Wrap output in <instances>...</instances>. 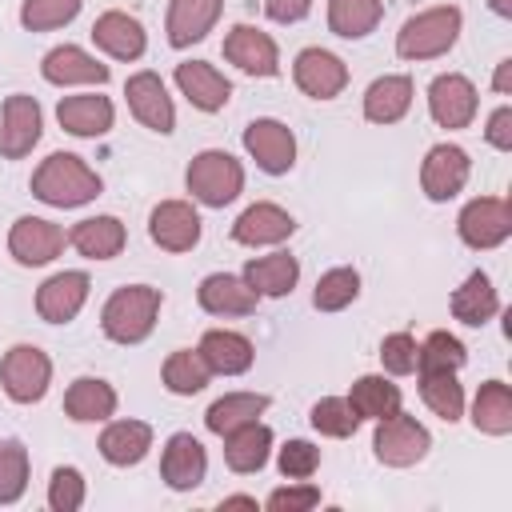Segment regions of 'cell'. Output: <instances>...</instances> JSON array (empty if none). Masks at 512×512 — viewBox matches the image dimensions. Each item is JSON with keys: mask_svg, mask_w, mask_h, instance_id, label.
<instances>
[{"mask_svg": "<svg viewBox=\"0 0 512 512\" xmlns=\"http://www.w3.org/2000/svg\"><path fill=\"white\" fill-rule=\"evenodd\" d=\"M0 384L8 392V400L16 404H36L44 400L48 384H52V360L48 352H40L36 344H12L0 360Z\"/></svg>", "mask_w": 512, "mask_h": 512, "instance_id": "6", "label": "cell"}, {"mask_svg": "<svg viewBox=\"0 0 512 512\" xmlns=\"http://www.w3.org/2000/svg\"><path fill=\"white\" fill-rule=\"evenodd\" d=\"M244 280L260 292V296H288L300 280V260L288 252H272V256H252L244 264Z\"/></svg>", "mask_w": 512, "mask_h": 512, "instance_id": "33", "label": "cell"}, {"mask_svg": "<svg viewBox=\"0 0 512 512\" xmlns=\"http://www.w3.org/2000/svg\"><path fill=\"white\" fill-rule=\"evenodd\" d=\"M280 476H288V480H308V476H316V468H320V448L312 444V440H288L284 448H280Z\"/></svg>", "mask_w": 512, "mask_h": 512, "instance_id": "47", "label": "cell"}, {"mask_svg": "<svg viewBox=\"0 0 512 512\" xmlns=\"http://www.w3.org/2000/svg\"><path fill=\"white\" fill-rule=\"evenodd\" d=\"M44 132V112L36 104V96L12 92L0 108V156L4 160H24Z\"/></svg>", "mask_w": 512, "mask_h": 512, "instance_id": "8", "label": "cell"}, {"mask_svg": "<svg viewBox=\"0 0 512 512\" xmlns=\"http://www.w3.org/2000/svg\"><path fill=\"white\" fill-rule=\"evenodd\" d=\"M80 504H84V476H80V468H72V464L52 468V480H48V508H52V512H76Z\"/></svg>", "mask_w": 512, "mask_h": 512, "instance_id": "46", "label": "cell"}, {"mask_svg": "<svg viewBox=\"0 0 512 512\" xmlns=\"http://www.w3.org/2000/svg\"><path fill=\"white\" fill-rule=\"evenodd\" d=\"M472 424L484 436H508L512 432V388L504 380H484L472 400Z\"/></svg>", "mask_w": 512, "mask_h": 512, "instance_id": "35", "label": "cell"}, {"mask_svg": "<svg viewBox=\"0 0 512 512\" xmlns=\"http://www.w3.org/2000/svg\"><path fill=\"white\" fill-rule=\"evenodd\" d=\"M360 296V272L340 264V268H328L320 280H316V292H312V304L320 312H340L348 308L352 300Z\"/></svg>", "mask_w": 512, "mask_h": 512, "instance_id": "40", "label": "cell"}, {"mask_svg": "<svg viewBox=\"0 0 512 512\" xmlns=\"http://www.w3.org/2000/svg\"><path fill=\"white\" fill-rule=\"evenodd\" d=\"M292 80L312 100H332L348 88V64L328 48H304L292 60Z\"/></svg>", "mask_w": 512, "mask_h": 512, "instance_id": "11", "label": "cell"}, {"mask_svg": "<svg viewBox=\"0 0 512 512\" xmlns=\"http://www.w3.org/2000/svg\"><path fill=\"white\" fill-rule=\"evenodd\" d=\"M160 476L172 492H192L204 484L208 476V452L192 432H176L168 436L164 452H160Z\"/></svg>", "mask_w": 512, "mask_h": 512, "instance_id": "16", "label": "cell"}, {"mask_svg": "<svg viewBox=\"0 0 512 512\" xmlns=\"http://www.w3.org/2000/svg\"><path fill=\"white\" fill-rule=\"evenodd\" d=\"M164 388L168 392H176V396H196V392H204L208 388V380H212V368L204 364V356H200V348H176L168 360H164Z\"/></svg>", "mask_w": 512, "mask_h": 512, "instance_id": "37", "label": "cell"}, {"mask_svg": "<svg viewBox=\"0 0 512 512\" xmlns=\"http://www.w3.org/2000/svg\"><path fill=\"white\" fill-rule=\"evenodd\" d=\"M196 348H200L204 364L212 368V376H240L256 360L252 340L244 332H232V328H208Z\"/></svg>", "mask_w": 512, "mask_h": 512, "instance_id": "26", "label": "cell"}, {"mask_svg": "<svg viewBox=\"0 0 512 512\" xmlns=\"http://www.w3.org/2000/svg\"><path fill=\"white\" fill-rule=\"evenodd\" d=\"M160 304H164L160 288H152V284H124V288H116L104 300L100 328H104V336L112 344H140V340L152 336Z\"/></svg>", "mask_w": 512, "mask_h": 512, "instance_id": "2", "label": "cell"}, {"mask_svg": "<svg viewBox=\"0 0 512 512\" xmlns=\"http://www.w3.org/2000/svg\"><path fill=\"white\" fill-rule=\"evenodd\" d=\"M152 448V424L144 420H112L104 432H100V456L116 468H128V464H140Z\"/></svg>", "mask_w": 512, "mask_h": 512, "instance_id": "31", "label": "cell"}, {"mask_svg": "<svg viewBox=\"0 0 512 512\" xmlns=\"http://www.w3.org/2000/svg\"><path fill=\"white\" fill-rule=\"evenodd\" d=\"M196 300H200V308H204V312H212V316H248V312H256L260 292H256L244 276L212 272V276H204V280H200Z\"/></svg>", "mask_w": 512, "mask_h": 512, "instance_id": "22", "label": "cell"}, {"mask_svg": "<svg viewBox=\"0 0 512 512\" xmlns=\"http://www.w3.org/2000/svg\"><path fill=\"white\" fill-rule=\"evenodd\" d=\"M412 92H416L412 76H404V72H388V76L372 80L364 92V120H372V124L404 120V112L412 108Z\"/></svg>", "mask_w": 512, "mask_h": 512, "instance_id": "28", "label": "cell"}, {"mask_svg": "<svg viewBox=\"0 0 512 512\" xmlns=\"http://www.w3.org/2000/svg\"><path fill=\"white\" fill-rule=\"evenodd\" d=\"M100 192H104L100 172L88 168L84 156H76V152H52L32 172V196L44 200L48 208H80V204L96 200Z\"/></svg>", "mask_w": 512, "mask_h": 512, "instance_id": "1", "label": "cell"}, {"mask_svg": "<svg viewBox=\"0 0 512 512\" xmlns=\"http://www.w3.org/2000/svg\"><path fill=\"white\" fill-rule=\"evenodd\" d=\"M92 40L100 52H108L112 60H140L144 48H148V36H144V24L120 8H108L96 16L92 24Z\"/></svg>", "mask_w": 512, "mask_h": 512, "instance_id": "23", "label": "cell"}, {"mask_svg": "<svg viewBox=\"0 0 512 512\" xmlns=\"http://www.w3.org/2000/svg\"><path fill=\"white\" fill-rule=\"evenodd\" d=\"M468 172H472V160L460 144H436V148H428V156L420 164V188L428 200L444 204L468 184Z\"/></svg>", "mask_w": 512, "mask_h": 512, "instance_id": "13", "label": "cell"}, {"mask_svg": "<svg viewBox=\"0 0 512 512\" xmlns=\"http://www.w3.org/2000/svg\"><path fill=\"white\" fill-rule=\"evenodd\" d=\"M500 312V296L484 272H468L464 284L452 292V316L468 328H484Z\"/></svg>", "mask_w": 512, "mask_h": 512, "instance_id": "32", "label": "cell"}, {"mask_svg": "<svg viewBox=\"0 0 512 512\" xmlns=\"http://www.w3.org/2000/svg\"><path fill=\"white\" fill-rule=\"evenodd\" d=\"M308 8H312V0H264L268 20H276V24H296L308 16Z\"/></svg>", "mask_w": 512, "mask_h": 512, "instance_id": "50", "label": "cell"}, {"mask_svg": "<svg viewBox=\"0 0 512 512\" xmlns=\"http://www.w3.org/2000/svg\"><path fill=\"white\" fill-rule=\"evenodd\" d=\"M484 140H488L492 148H500V152H512V104H500V108L488 116Z\"/></svg>", "mask_w": 512, "mask_h": 512, "instance_id": "49", "label": "cell"}, {"mask_svg": "<svg viewBox=\"0 0 512 512\" xmlns=\"http://www.w3.org/2000/svg\"><path fill=\"white\" fill-rule=\"evenodd\" d=\"M460 8L456 4H436V8H424L416 16H408L396 32V56L400 60H436L444 56L456 36H460Z\"/></svg>", "mask_w": 512, "mask_h": 512, "instance_id": "3", "label": "cell"}, {"mask_svg": "<svg viewBox=\"0 0 512 512\" xmlns=\"http://www.w3.org/2000/svg\"><path fill=\"white\" fill-rule=\"evenodd\" d=\"M272 456V428L264 420H248L232 432H224V464L240 476L260 472Z\"/></svg>", "mask_w": 512, "mask_h": 512, "instance_id": "27", "label": "cell"}, {"mask_svg": "<svg viewBox=\"0 0 512 512\" xmlns=\"http://www.w3.org/2000/svg\"><path fill=\"white\" fill-rule=\"evenodd\" d=\"M88 288H92V280H88V272H80V268H68V272L48 276V280L36 288V312H40V320H48V324H68V320H76V312H80L84 300H88Z\"/></svg>", "mask_w": 512, "mask_h": 512, "instance_id": "18", "label": "cell"}, {"mask_svg": "<svg viewBox=\"0 0 512 512\" xmlns=\"http://www.w3.org/2000/svg\"><path fill=\"white\" fill-rule=\"evenodd\" d=\"M176 88L200 112H220L232 100L228 76L216 64H208V60H184V64H176Z\"/></svg>", "mask_w": 512, "mask_h": 512, "instance_id": "21", "label": "cell"}, {"mask_svg": "<svg viewBox=\"0 0 512 512\" xmlns=\"http://www.w3.org/2000/svg\"><path fill=\"white\" fill-rule=\"evenodd\" d=\"M220 508H256V496H224Z\"/></svg>", "mask_w": 512, "mask_h": 512, "instance_id": "52", "label": "cell"}, {"mask_svg": "<svg viewBox=\"0 0 512 512\" xmlns=\"http://www.w3.org/2000/svg\"><path fill=\"white\" fill-rule=\"evenodd\" d=\"M268 404L272 400L264 392H228V396H220V400L208 404L204 428L216 432V436H224V432H232V428H240L248 420H260L268 412Z\"/></svg>", "mask_w": 512, "mask_h": 512, "instance_id": "34", "label": "cell"}, {"mask_svg": "<svg viewBox=\"0 0 512 512\" xmlns=\"http://www.w3.org/2000/svg\"><path fill=\"white\" fill-rule=\"evenodd\" d=\"M84 0H24L20 4V24L28 32H52V28H64L76 20Z\"/></svg>", "mask_w": 512, "mask_h": 512, "instance_id": "44", "label": "cell"}, {"mask_svg": "<svg viewBox=\"0 0 512 512\" xmlns=\"http://www.w3.org/2000/svg\"><path fill=\"white\" fill-rule=\"evenodd\" d=\"M244 152L256 160L260 172L284 176L296 164V136H292L288 124H280L272 116H260L244 128Z\"/></svg>", "mask_w": 512, "mask_h": 512, "instance_id": "9", "label": "cell"}, {"mask_svg": "<svg viewBox=\"0 0 512 512\" xmlns=\"http://www.w3.org/2000/svg\"><path fill=\"white\" fill-rule=\"evenodd\" d=\"M456 232L476 252L500 248L512 236V208H508V200L504 196H476V200H468L460 208V216H456Z\"/></svg>", "mask_w": 512, "mask_h": 512, "instance_id": "7", "label": "cell"}, {"mask_svg": "<svg viewBox=\"0 0 512 512\" xmlns=\"http://www.w3.org/2000/svg\"><path fill=\"white\" fill-rule=\"evenodd\" d=\"M292 232H296L292 212H284V208L272 204V200H256V204H248V208L236 216V224H232V240H236V244H248V248L284 244Z\"/></svg>", "mask_w": 512, "mask_h": 512, "instance_id": "19", "label": "cell"}, {"mask_svg": "<svg viewBox=\"0 0 512 512\" xmlns=\"http://www.w3.org/2000/svg\"><path fill=\"white\" fill-rule=\"evenodd\" d=\"M308 420H312V428L320 436H332V440H348L360 428V416L348 404V396H324V400H316L312 412H308Z\"/></svg>", "mask_w": 512, "mask_h": 512, "instance_id": "42", "label": "cell"}, {"mask_svg": "<svg viewBox=\"0 0 512 512\" xmlns=\"http://www.w3.org/2000/svg\"><path fill=\"white\" fill-rule=\"evenodd\" d=\"M124 96H128V108H132V116L148 128V132H160V136H168L172 128H176V108H172V96H168V88H164V80L156 76V72H136V76H128V84H124Z\"/></svg>", "mask_w": 512, "mask_h": 512, "instance_id": "14", "label": "cell"}, {"mask_svg": "<svg viewBox=\"0 0 512 512\" xmlns=\"http://www.w3.org/2000/svg\"><path fill=\"white\" fill-rule=\"evenodd\" d=\"M28 488V448L20 440H0V504H16Z\"/></svg>", "mask_w": 512, "mask_h": 512, "instance_id": "43", "label": "cell"}, {"mask_svg": "<svg viewBox=\"0 0 512 512\" xmlns=\"http://www.w3.org/2000/svg\"><path fill=\"white\" fill-rule=\"evenodd\" d=\"M68 244L88 260H112L128 244V232H124V224L116 216H88V220L72 224Z\"/></svg>", "mask_w": 512, "mask_h": 512, "instance_id": "29", "label": "cell"}, {"mask_svg": "<svg viewBox=\"0 0 512 512\" xmlns=\"http://www.w3.org/2000/svg\"><path fill=\"white\" fill-rule=\"evenodd\" d=\"M476 108H480L476 84L464 72H440L428 84V112L440 128H468Z\"/></svg>", "mask_w": 512, "mask_h": 512, "instance_id": "12", "label": "cell"}, {"mask_svg": "<svg viewBox=\"0 0 512 512\" xmlns=\"http://www.w3.org/2000/svg\"><path fill=\"white\" fill-rule=\"evenodd\" d=\"M224 12V0H172L168 4V20H164V32H168V44L172 48H192L200 44L216 20Z\"/></svg>", "mask_w": 512, "mask_h": 512, "instance_id": "24", "label": "cell"}, {"mask_svg": "<svg viewBox=\"0 0 512 512\" xmlns=\"http://www.w3.org/2000/svg\"><path fill=\"white\" fill-rule=\"evenodd\" d=\"M224 60L236 64L248 76H276L280 72V48L264 28L252 24H236L224 36Z\"/></svg>", "mask_w": 512, "mask_h": 512, "instance_id": "17", "label": "cell"}, {"mask_svg": "<svg viewBox=\"0 0 512 512\" xmlns=\"http://www.w3.org/2000/svg\"><path fill=\"white\" fill-rule=\"evenodd\" d=\"M316 504H320V488L308 484V480L284 484V488L268 492V500H264L268 512H308V508H316Z\"/></svg>", "mask_w": 512, "mask_h": 512, "instance_id": "48", "label": "cell"}, {"mask_svg": "<svg viewBox=\"0 0 512 512\" xmlns=\"http://www.w3.org/2000/svg\"><path fill=\"white\" fill-rule=\"evenodd\" d=\"M40 76L56 88H72V84H108L112 68L100 64L96 56H88L80 44H56L52 52H44Z\"/></svg>", "mask_w": 512, "mask_h": 512, "instance_id": "20", "label": "cell"}, {"mask_svg": "<svg viewBox=\"0 0 512 512\" xmlns=\"http://www.w3.org/2000/svg\"><path fill=\"white\" fill-rule=\"evenodd\" d=\"M68 236L60 224L44 220V216H20L12 228H8V252L16 264L24 268H40V264H52L60 252H64Z\"/></svg>", "mask_w": 512, "mask_h": 512, "instance_id": "10", "label": "cell"}, {"mask_svg": "<svg viewBox=\"0 0 512 512\" xmlns=\"http://www.w3.org/2000/svg\"><path fill=\"white\" fill-rule=\"evenodd\" d=\"M428 448H432V436H428V428L416 416H408V412L396 408L392 416L376 420L372 452H376L380 464H388V468H412V464H420L428 456Z\"/></svg>", "mask_w": 512, "mask_h": 512, "instance_id": "5", "label": "cell"}, {"mask_svg": "<svg viewBox=\"0 0 512 512\" xmlns=\"http://www.w3.org/2000/svg\"><path fill=\"white\" fill-rule=\"evenodd\" d=\"M56 120L64 132L72 136H84V140H96L104 132H112V120H116V108L108 96H96V92H84V96H64L56 104Z\"/></svg>", "mask_w": 512, "mask_h": 512, "instance_id": "25", "label": "cell"}, {"mask_svg": "<svg viewBox=\"0 0 512 512\" xmlns=\"http://www.w3.org/2000/svg\"><path fill=\"white\" fill-rule=\"evenodd\" d=\"M184 184H188L196 204L224 208L244 192V164L224 148H204V152L192 156V164L184 172Z\"/></svg>", "mask_w": 512, "mask_h": 512, "instance_id": "4", "label": "cell"}, {"mask_svg": "<svg viewBox=\"0 0 512 512\" xmlns=\"http://www.w3.org/2000/svg\"><path fill=\"white\" fill-rule=\"evenodd\" d=\"M200 212L188 200H160L148 216V236L164 252H192L200 244Z\"/></svg>", "mask_w": 512, "mask_h": 512, "instance_id": "15", "label": "cell"}, {"mask_svg": "<svg viewBox=\"0 0 512 512\" xmlns=\"http://www.w3.org/2000/svg\"><path fill=\"white\" fill-rule=\"evenodd\" d=\"M348 404L356 408L360 420H384V416H392V412L400 408V388H396L392 380L368 372V376H360V380L352 384Z\"/></svg>", "mask_w": 512, "mask_h": 512, "instance_id": "38", "label": "cell"}, {"mask_svg": "<svg viewBox=\"0 0 512 512\" xmlns=\"http://www.w3.org/2000/svg\"><path fill=\"white\" fill-rule=\"evenodd\" d=\"M464 360H468L464 344L452 332L436 328V332H428L420 340V364H416V372H460Z\"/></svg>", "mask_w": 512, "mask_h": 512, "instance_id": "41", "label": "cell"}, {"mask_svg": "<svg viewBox=\"0 0 512 512\" xmlns=\"http://www.w3.org/2000/svg\"><path fill=\"white\" fill-rule=\"evenodd\" d=\"M492 88L500 92V96H512V60L504 56L500 64H496V76H492Z\"/></svg>", "mask_w": 512, "mask_h": 512, "instance_id": "51", "label": "cell"}, {"mask_svg": "<svg viewBox=\"0 0 512 512\" xmlns=\"http://www.w3.org/2000/svg\"><path fill=\"white\" fill-rule=\"evenodd\" d=\"M384 16V0H328V28L344 40H364L376 32Z\"/></svg>", "mask_w": 512, "mask_h": 512, "instance_id": "36", "label": "cell"}, {"mask_svg": "<svg viewBox=\"0 0 512 512\" xmlns=\"http://www.w3.org/2000/svg\"><path fill=\"white\" fill-rule=\"evenodd\" d=\"M64 412L68 420L76 424H96V420H108L116 412V388L100 376H80L68 384L64 392Z\"/></svg>", "mask_w": 512, "mask_h": 512, "instance_id": "30", "label": "cell"}, {"mask_svg": "<svg viewBox=\"0 0 512 512\" xmlns=\"http://www.w3.org/2000/svg\"><path fill=\"white\" fill-rule=\"evenodd\" d=\"M380 364H384V372H392V376H412L416 364H420V344H416V336H412V332H388V336L380 340Z\"/></svg>", "mask_w": 512, "mask_h": 512, "instance_id": "45", "label": "cell"}, {"mask_svg": "<svg viewBox=\"0 0 512 512\" xmlns=\"http://www.w3.org/2000/svg\"><path fill=\"white\" fill-rule=\"evenodd\" d=\"M420 396L444 424H456L464 416V388L456 372H420Z\"/></svg>", "mask_w": 512, "mask_h": 512, "instance_id": "39", "label": "cell"}, {"mask_svg": "<svg viewBox=\"0 0 512 512\" xmlns=\"http://www.w3.org/2000/svg\"><path fill=\"white\" fill-rule=\"evenodd\" d=\"M488 8H492L496 16H504V20H512V0H488Z\"/></svg>", "mask_w": 512, "mask_h": 512, "instance_id": "53", "label": "cell"}]
</instances>
